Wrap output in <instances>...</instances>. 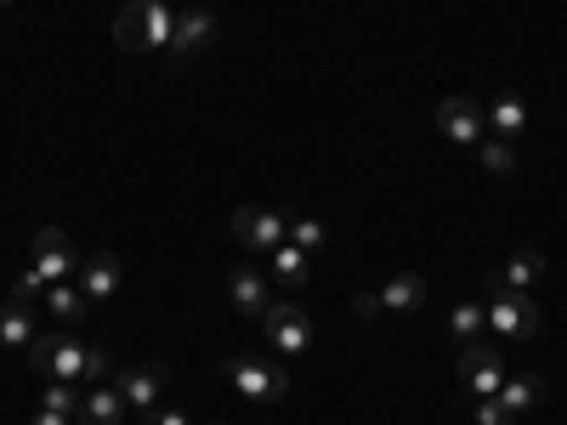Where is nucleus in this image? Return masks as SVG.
<instances>
[{"label": "nucleus", "instance_id": "f257e3e1", "mask_svg": "<svg viewBox=\"0 0 567 425\" xmlns=\"http://www.w3.org/2000/svg\"><path fill=\"white\" fill-rule=\"evenodd\" d=\"M176 29V12L165 0H136V7L120 18V45L125 52H165Z\"/></svg>", "mask_w": 567, "mask_h": 425}, {"label": "nucleus", "instance_id": "f03ea898", "mask_svg": "<svg viewBox=\"0 0 567 425\" xmlns=\"http://www.w3.org/2000/svg\"><path fill=\"white\" fill-rule=\"evenodd\" d=\"M221 374H227V381L239 386V397H250V403H278V397H290V369H284V363L221 357Z\"/></svg>", "mask_w": 567, "mask_h": 425}, {"label": "nucleus", "instance_id": "7ed1b4c3", "mask_svg": "<svg viewBox=\"0 0 567 425\" xmlns=\"http://www.w3.org/2000/svg\"><path fill=\"white\" fill-rule=\"evenodd\" d=\"M29 363H34V374H45V381H80V369H85V341L74 335V329L34 335Z\"/></svg>", "mask_w": 567, "mask_h": 425}, {"label": "nucleus", "instance_id": "20e7f679", "mask_svg": "<svg viewBox=\"0 0 567 425\" xmlns=\"http://www.w3.org/2000/svg\"><path fill=\"white\" fill-rule=\"evenodd\" d=\"M233 239H239L250 256H272L284 239H290V210L239 205V210H233Z\"/></svg>", "mask_w": 567, "mask_h": 425}, {"label": "nucleus", "instance_id": "39448f33", "mask_svg": "<svg viewBox=\"0 0 567 425\" xmlns=\"http://www.w3.org/2000/svg\"><path fill=\"white\" fill-rule=\"evenodd\" d=\"M460 386L471 392V397H494L499 386H505V352H499V341H465L460 346Z\"/></svg>", "mask_w": 567, "mask_h": 425}, {"label": "nucleus", "instance_id": "423d86ee", "mask_svg": "<svg viewBox=\"0 0 567 425\" xmlns=\"http://www.w3.org/2000/svg\"><path fill=\"white\" fill-rule=\"evenodd\" d=\"M488 329L499 341H534L539 335V307L523 290H488Z\"/></svg>", "mask_w": 567, "mask_h": 425}, {"label": "nucleus", "instance_id": "0eeeda50", "mask_svg": "<svg viewBox=\"0 0 567 425\" xmlns=\"http://www.w3.org/2000/svg\"><path fill=\"white\" fill-rule=\"evenodd\" d=\"M261 335H267L272 352L301 357V352L312 346V318H307V307H296V301H272V307L261 312Z\"/></svg>", "mask_w": 567, "mask_h": 425}, {"label": "nucleus", "instance_id": "6e6552de", "mask_svg": "<svg viewBox=\"0 0 567 425\" xmlns=\"http://www.w3.org/2000/svg\"><path fill=\"white\" fill-rule=\"evenodd\" d=\"M216 34H221V18H216V12H205V7H187V12H176V29H171L165 58H171V63H187L194 52H210Z\"/></svg>", "mask_w": 567, "mask_h": 425}, {"label": "nucleus", "instance_id": "1a4fd4ad", "mask_svg": "<svg viewBox=\"0 0 567 425\" xmlns=\"http://www.w3.org/2000/svg\"><path fill=\"white\" fill-rule=\"evenodd\" d=\"M165 381H171V369L165 363H120L114 369V386H120V397L131 403V408H159V397H165Z\"/></svg>", "mask_w": 567, "mask_h": 425}, {"label": "nucleus", "instance_id": "9d476101", "mask_svg": "<svg viewBox=\"0 0 567 425\" xmlns=\"http://www.w3.org/2000/svg\"><path fill=\"white\" fill-rule=\"evenodd\" d=\"M34 272H40L45 283H69V278L80 272V256H74V245H69L63 227H40V232H34Z\"/></svg>", "mask_w": 567, "mask_h": 425}, {"label": "nucleus", "instance_id": "9b49d317", "mask_svg": "<svg viewBox=\"0 0 567 425\" xmlns=\"http://www.w3.org/2000/svg\"><path fill=\"white\" fill-rule=\"evenodd\" d=\"M437 125H443V136L454 142V148H471V154H477V142L488 136V114L471 103V97H443Z\"/></svg>", "mask_w": 567, "mask_h": 425}, {"label": "nucleus", "instance_id": "f8f14e48", "mask_svg": "<svg viewBox=\"0 0 567 425\" xmlns=\"http://www.w3.org/2000/svg\"><path fill=\"white\" fill-rule=\"evenodd\" d=\"M74 283H80V290H85V301H91V307H109V301L120 296V283H125V261H120L114 250H103V256H91V261H80Z\"/></svg>", "mask_w": 567, "mask_h": 425}, {"label": "nucleus", "instance_id": "ddd939ff", "mask_svg": "<svg viewBox=\"0 0 567 425\" xmlns=\"http://www.w3.org/2000/svg\"><path fill=\"white\" fill-rule=\"evenodd\" d=\"M227 296H233V307H239L245 318H261L267 307H272V290H267V278L250 267V261H239L227 272Z\"/></svg>", "mask_w": 567, "mask_h": 425}, {"label": "nucleus", "instance_id": "4468645a", "mask_svg": "<svg viewBox=\"0 0 567 425\" xmlns=\"http://www.w3.org/2000/svg\"><path fill=\"white\" fill-rule=\"evenodd\" d=\"M125 397H120V386L114 381H103V386H85V403H80V414H74V425H125Z\"/></svg>", "mask_w": 567, "mask_h": 425}, {"label": "nucleus", "instance_id": "2eb2a0df", "mask_svg": "<svg viewBox=\"0 0 567 425\" xmlns=\"http://www.w3.org/2000/svg\"><path fill=\"white\" fill-rule=\"evenodd\" d=\"M539 278H545V256H539V250H516V256L488 278V290H523V296H534Z\"/></svg>", "mask_w": 567, "mask_h": 425}, {"label": "nucleus", "instance_id": "dca6fc26", "mask_svg": "<svg viewBox=\"0 0 567 425\" xmlns=\"http://www.w3.org/2000/svg\"><path fill=\"white\" fill-rule=\"evenodd\" d=\"M494 397L505 403V414H511V419H523L528 408H539V403H545V374H505V386H499Z\"/></svg>", "mask_w": 567, "mask_h": 425}, {"label": "nucleus", "instance_id": "f3484780", "mask_svg": "<svg viewBox=\"0 0 567 425\" xmlns=\"http://www.w3.org/2000/svg\"><path fill=\"white\" fill-rule=\"evenodd\" d=\"M528 131V103L516 97V91H499V97L488 103V136H505V142H516Z\"/></svg>", "mask_w": 567, "mask_h": 425}, {"label": "nucleus", "instance_id": "a211bd4d", "mask_svg": "<svg viewBox=\"0 0 567 425\" xmlns=\"http://www.w3.org/2000/svg\"><path fill=\"white\" fill-rule=\"evenodd\" d=\"M40 307L52 312L63 329H74V323L85 318V307H91V301H85V290H80V283L69 278V283H45V301H40Z\"/></svg>", "mask_w": 567, "mask_h": 425}, {"label": "nucleus", "instance_id": "6ab92c4d", "mask_svg": "<svg viewBox=\"0 0 567 425\" xmlns=\"http://www.w3.org/2000/svg\"><path fill=\"white\" fill-rule=\"evenodd\" d=\"M267 261H272V278L284 283V290H301V283L312 278V256H307V250H296L290 239H284V245H278Z\"/></svg>", "mask_w": 567, "mask_h": 425}, {"label": "nucleus", "instance_id": "aec40b11", "mask_svg": "<svg viewBox=\"0 0 567 425\" xmlns=\"http://www.w3.org/2000/svg\"><path fill=\"white\" fill-rule=\"evenodd\" d=\"M425 301V278L420 272H392L386 278V290H381V307L386 312H414Z\"/></svg>", "mask_w": 567, "mask_h": 425}, {"label": "nucleus", "instance_id": "412c9836", "mask_svg": "<svg viewBox=\"0 0 567 425\" xmlns=\"http://www.w3.org/2000/svg\"><path fill=\"white\" fill-rule=\"evenodd\" d=\"M34 335H40V329H34V312L29 307H0V346H12V352H23V346H34Z\"/></svg>", "mask_w": 567, "mask_h": 425}, {"label": "nucleus", "instance_id": "4be33fe9", "mask_svg": "<svg viewBox=\"0 0 567 425\" xmlns=\"http://www.w3.org/2000/svg\"><path fill=\"white\" fill-rule=\"evenodd\" d=\"M477 165H483L488 176H511V170H516V142L483 136V142H477Z\"/></svg>", "mask_w": 567, "mask_h": 425}, {"label": "nucleus", "instance_id": "5701e85b", "mask_svg": "<svg viewBox=\"0 0 567 425\" xmlns=\"http://www.w3.org/2000/svg\"><path fill=\"white\" fill-rule=\"evenodd\" d=\"M449 329H454V341H483L488 335V307H454L449 312Z\"/></svg>", "mask_w": 567, "mask_h": 425}, {"label": "nucleus", "instance_id": "b1692460", "mask_svg": "<svg viewBox=\"0 0 567 425\" xmlns=\"http://www.w3.org/2000/svg\"><path fill=\"white\" fill-rule=\"evenodd\" d=\"M290 245L312 256V250H323V245H329V227H323V221H312V216H296V210H290Z\"/></svg>", "mask_w": 567, "mask_h": 425}, {"label": "nucleus", "instance_id": "393cba45", "mask_svg": "<svg viewBox=\"0 0 567 425\" xmlns=\"http://www.w3.org/2000/svg\"><path fill=\"white\" fill-rule=\"evenodd\" d=\"M12 301H18V307H29V312H34V307L45 301V278L34 272V261H29V267H23V272L12 278Z\"/></svg>", "mask_w": 567, "mask_h": 425}, {"label": "nucleus", "instance_id": "a878e982", "mask_svg": "<svg viewBox=\"0 0 567 425\" xmlns=\"http://www.w3.org/2000/svg\"><path fill=\"white\" fill-rule=\"evenodd\" d=\"M80 403H85V386H80V381H52V386H45V408L80 414Z\"/></svg>", "mask_w": 567, "mask_h": 425}, {"label": "nucleus", "instance_id": "bb28decb", "mask_svg": "<svg viewBox=\"0 0 567 425\" xmlns=\"http://www.w3.org/2000/svg\"><path fill=\"white\" fill-rule=\"evenodd\" d=\"M109 369H114L109 346H85V369H80V386H103V381H109Z\"/></svg>", "mask_w": 567, "mask_h": 425}, {"label": "nucleus", "instance_id": "cd10ccee", "mask_svg": "<svg viewBox=\"0 0 567 425\" xmlns=\"http://www.w3.org/2000/svg\"><path fill=\"white\" fill-rule=\"evenodd\" d=\"M477 425H516V419L505 414L499 397H477Z\"/></svg>", "mask_w": 567, "mask_h": 425}, {"label": "nucleus", "instance_id": "c85d7f7f", "mask_svg": "<svg viewBox=\"0 0 567 425\" xmlns=\"http://www.w3.org/2000/svg\"><path fill=\"white\" fill-rule=\"evenodd\" d=\"M142 425H194V419H187L182 408H165V403H159V408H148V414H142Z\"/></svg>", "mask_w": 567, "mask_h": 425}, {"label": "nucleus", "instance_id": "c756f323", "mask_svg": "<svg viewBox=\"0 0 567 425\" xmlns=\"http://www.w3.org/2000/svg\"><path fill=\"white\" fill-rule=\"evenodd\" d=\"M352 312L358 318H374V312H381V296H352Z\"/></svg>", "mask_w": 567, "mask_h": 425}, {"label": "nucleus", "instance_id": "7c9ffc66", "mask_svg": "<svg viewBox=\"0 0 567 425\" xmlns=\"http://www.w3.org/2000/svg\"><path fill=\"white\" fill-rule=\"evenodd\" d=\"M29 425H74V414H58V408H40Z\"/></svg>", "mask_w": 567, "mask_h": 425}, {"label": "nucleus", "instance_id": "2f4dec72", "mask_svg": "<svg viewBox=\"0 0 567 425\" xmlns=\"http://www.w3.org/2000/svg\"><path fill=\"white\" fill-rule=\"evenodd\" d=\"M0 7H12V0H0Z\"/></svg>", "mask_w": 567, "mask_h": 425}, {"label": "nucleus", "instance_id": "473e14b6", "mask_svg": "<svg viewBox=\"0 0 567 425\" xmlns=\"http://www.w3.org/2000/svg\"><path fill=\"white\" fill-rule=\"evenodd\" d=\"M210 425H221V419H210Z\"/></svg>", "mask_w": 567, "mask_h": 425}]
</instances>
